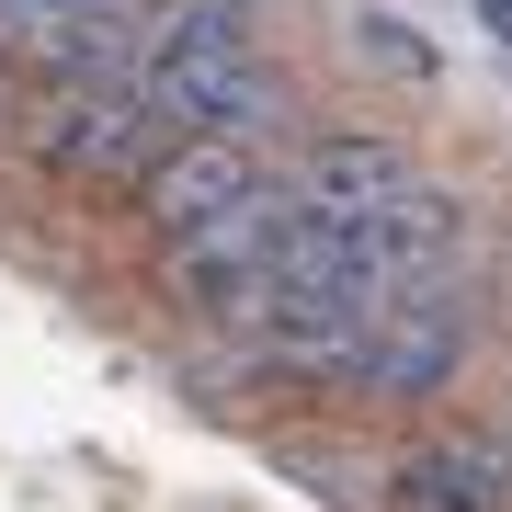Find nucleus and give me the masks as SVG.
<instances>
[{
	"mask_svg": "<svg viewBox=\"0 0 512 512\" xmlns=\"http://www.w3.org/2000/svg\"><path fill=\"white\" fill-rule=\"evenodd\" d=\"M410 171H421V148L399 126H308V137L285 148L296 217H319V228H376L387 205H399Z\"/></svg>",
	"mask_w": 512,
	"mask_h": 512,
	"instance_id": "obj_1",
	"label": "nucleus"
},
{
	"mask_svg": "<svg viewBox=\"0 0 512 512\" xmlns=\"http://www.w3.org/2000/svg\"><path fill=\"white\" fill-rule=\"evenodd\" d=\"M387 512H512V433L490 410H467V421L433 410L387 456Z\"/></svg>",
	"mask_w": 512,
	"mask_h": 512,
	"instance_id": "obj_2",
	"label": "nucleus"
},
{
	"mask_svg": "<svg viewBox=\"0 0 512 512\" xmlns=\"http://www.w3.org/2000/svg\"><path fill=\"white\" fill-rule=\"evenodd\" d=\"M274 171H285V148H262V137H183V148L126 194V217H137L148 251H160V239H183V228H205V217H228V205H251Z\"/></svg>",
	"mask_w": 512,
	"mask_h": 512,
	"instance_id": "obj_3",
	"label": "nucleus"
},
{
	"mask_svg": "<svg viewBox=\"0 0 512 512\" xmlns=\"http://www.w3.org/2000/svg\"><path fill=\"white\" fill-rule=\"evenodd\" d=\"M353 57H365V69H387V80H410V92H433V80H444L433 35H410L399 12H353Z\"/></svg>",
	"mask_w": 512,
	"mask_h": 512,
	"instance_id": "obj_4",
	"label": "nucleus"
},
{
	"mask_svg": "<svg viewBox=\"0 0 512 512\" xmlns=\"http://www.w3.org/2000/svg\"><path fill=\"white\" fill-rule=\"evenodd\" d=\"M23 103H35V69L0 46V137H23Z\"/></svg>",
	"mask_w": 512,
	"mask_h": 512,
	"instance_id": "obj_5",
	"label": "nucleus"
},
{
	"mask_svg": "<svg viewBox=\"0 0 512 512\" xmlns=\"http://www.w3.org/2000/svg\"><path fill=\"white\" fill-rule=\"evenodd\" d=\"M467 12H478V23H490V35L512 46V0H467Z\"/></svg>",
	"mask_w": 512,
	"mask_h": 512,
	"instance_id": "obj_6",
	"label": "nucleus"
},
{
	"mask_svg": "<svg viewBox=\"0 0 512 512\" xmlns=\"http://www.w3.org/2000/svg\"><path fill=\"white\" fill-rule=\"evenodd\" d=\"M490 308H512V251H501V274H490Z\"/></svg>",
	"mask_w": 512,
	"mask_h": 512,
	"instance_id": "obj_7",
	"label": "nucleus"
}]
</instances>
